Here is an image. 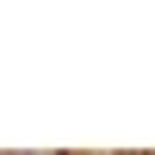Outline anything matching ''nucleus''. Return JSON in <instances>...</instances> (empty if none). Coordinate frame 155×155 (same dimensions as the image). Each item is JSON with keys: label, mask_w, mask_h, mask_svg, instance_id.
Returning <instances> with one entry per match:
<instances>
[{"label": "nucleus", "mask_w": 155, "mask_h": 155, "mask_svg": "<svg viewBox=\"0 0 155 155\" xmlns=\"http://www.w3.org/2000/svg\"><path fill=\"white\" fill-rule=\"evenodd\" d=\"M12 155H19V149H12Z\"/></svg>", "instance_id": "nucleus-1"}]
</instances>
